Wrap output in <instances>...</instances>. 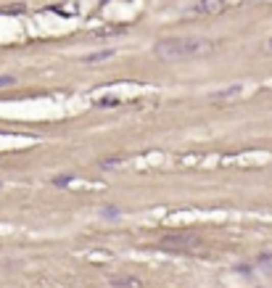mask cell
I'll return each instance as SVG.
<instances>
[{
    "label": "cell",
    "instance_id": "cell-1",
    "mask_svg": "<svg viewBox=\"0 0 272 288\" xmlns=\"http://www.w3.org/2000/svg\"><path fill=\"white\" fill-rule=\"evenodd\" d=\"M217 45L209 37H167L154 45V56L161 61H188V58L209 56Z\"/></svg>",
    "mask_w": 272,
    "mask_h": 288
},
{
    "label": "cell",
    "instance_id": "cell-2",
    "mask_svg": "<svg viewBox=\"0 0 272 288\" xmlns=\"http://www.w3.org/2000/svg\"><path fill=\"white\" fill-rule=\"evenodd\" d=\"M161 246L172 249V251H201L204 241L195 238V235H164Z\"/></svg>",
    "mask_w": 272,
    "mask_h": 288
},
{
    "label": "cell",
    "instance_id": "cell-3",
    "mask_svg": "<svg viewBox=\"0 0 272 288\" xmlns=\"http://www.w3.org/2000/svg\"><path fill=\"white\" fill-rule=\"evenodd\" d=\"M225 8V0H195L188 8V16H211Z\"/></svg>",
    "mask_w": 272,
    "mask_h": 288
},
{
    "label": "cell",
    "instance_id": "cell-4",
    "mask_svg": "<svg viewBox=\"0 0 272 288\" xmlns=\"http://www.w3.org/2000/svg\"><path fill=\"white\" fill-rule=\"evenodd\" d=\"M246 93V85H230V87H225V90H214V93H209L206 101H233V98H240Z\"/></svg>",
    "mask_w": 272,
    "mask_h": 288
},
{
    "label": "cell",
    "instance_id": "cell-5",
    "mask_svg": "<svg viewBox=\"0 0 272 288\" xmlns=\"http://www.w3.org/2000/svg\"><path fill=\"white\" fill-rule=\"evenodd\" d=\"M111 288H143L140 278H132V275H119V278H111L109 280Z\"/></svg>",
    "mask_w": 272,
    "mask_h": 288
},
{
    "label": "cell",
    "instance_id": "cell-6",
    "mask_svg": "<svg viewBox=\"0 0 272 288\" xmlns=\"http://www.w3.org/2000/svg\"><path fill=\"white\" fill-rule=\"evenodd\" d=\"M114 48H106V51H98V53H90V56H85L82 61L85 64H98V61H106V58H114Z\"/></svg>",
    "mask_w": 272,
    "mask_h": 288
},
{
    "label": "cell",
    "instance_id": "cell-7",
    "mask_svg": "<svg viewBox=\"0 0 272 288\" xmlns=\"http://www.w3.org/2000/svg\"><path fill=\"white\" fill-rule=\"evenodd\" d=\"M119 164H122V159H119V156H116V159H103V161H101L103 170H109V166H119Z\"/></svg>",
    "mask_w": 272,
    "mask_h": 288
},
{
    "label": "cell",
    "instance_id": "cell-8",
    "mask_svg": "<svg viewBox=\"0 0 272 288\" xmlns=\"http://www.w3.org/2000/svg\"><path fill=\"white\" fill-rule=\"evenodd\" d=\"M16 82V77L13 74H6V77H0V87H6V85H13Z\"/></svg>",
    "mask_w": 272,
    "mask_h": 288
},
{
    "label": "cell",
    "instance_id": "cell-9",
    "mask_svg": "<svg viewBox=\"0 0 272 288\" xmlns=\"http://www.w3.org/2000/svg\"><path fill=\"white\" fill-rule=\"evenodd\" d=\"M71 177H74V175H61V177L56 180V185H66V183H71Z\"/></svg>",
    "mask_w": 272,
    "mask_h": 288
},
{
    "label": "cell",
    "instance_id": "cell-10",
    "mask_svg": "<svg viewBox=\"0 0 272 288\" xmlns=\"http://www.w3.org/2000/svg\"><path fill=\"white\" fill-rule=\"evenodd\" d=\"M103 214H106V217H116V214H119V209L109 206V209H106V211H103Z\"/></svg>",
    "mask_w": 272,
    "mask_h": 288
},
{
    "label": "cell",
    "instance_id": "cell-11",
    "mask_svg": "<svg viewBox=\"0 0 272 288\" xmlns=\"http://www.w3.org/2000/svg\"><path fill=\"white\" fill-rule=\"evenodd\" d=\"M264 53H269V56H272V37L264 42Z\"/></svg>",
    "mask_w": 272,
    "mask_h": 288
},
{
    "label": "cell",
    "instance_id": "cell-12",
    "mask_svg": "<svg viewBox=\"0 0 272 288\" xmlns=\"http://www.w3.org/2000/svg\"><path fill=\"white\" fill-rule=\"evenodd\" d=\"M0 185H3V183H0Z\"/></svg>",
    "mask_w": 272,
    "mask_h": 288
}]
</instances>
